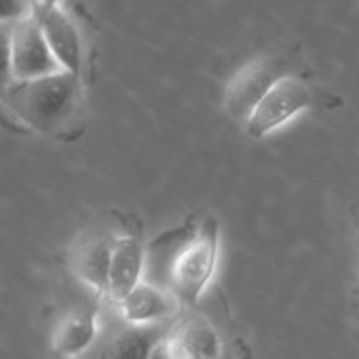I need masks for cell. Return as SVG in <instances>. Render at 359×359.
Here are the masks:
<instances>
[{
    "mask_svg": "<svg viewBox=\"0 0 359 359\" xmlns=\"http://www.w3.org/2000/svg\"><path fill=\"white\" fill-rule=\"evenodd\" d=\"M30 15V0H0V24H18Z\"/></svg>",
    "mask_w": 359,
    "mask_h": 359,
    "instance_id": "15",
    "label": "cell"
},
{
    "mask_svg": "<svg viewBox=\"0 0 359 359\" xmlns=\"http://www.w3.org/2000/svg\"><path fill=\"white\" fill-rule=\"evenodd\" d=\"M81 95V76L62 70L36 81L13 83L3 102L24 127L49 135L57 133L74 116Z\"/></svg>",
    "mask_w": 359,
    "mask_h": 359,
    "instance_id": "1",
    "label": "cell"
},
{
    "mask_svg": "<svg viewBox=\"0 0 359 359\" xmlns=\"http://www.w3.org/2000/svg\"><path fill=\"white\" fill-rule=\"evenodd\" d=\"M220 359H235V357H233V355H231V353H224V355H222V357H220Z\"/></svg>",
    "mask_w": 359,
    "mask_h": 359,
    "instance_id": "17",
    "label": "cell"
},
{
    "mask_svg": "<svg viewBox=\"0 0 359 359\" xmlns=\"http://www.w3.org/2000/svg\"><path fill=\"white\" fill-rule=\"evenodd\" d=\"M11 32L13 24H0V100L7 95L13 81L11 68Z\"/></svg>",
    "mask_w": 359,
    "mask_h": 359,
    "instance_id": "14",
    "label": "cell"
},
{
    "mask_svg": "<svg viewBox=\"0 0 359 359\" xmlns=\"http://www.w3.org/2000/svg\"><path fill=\"white\" fill-rule=\"evenodd\" d=\"M30 5H32V15H34L39 11L53 7V5H62V0H30Z\"/></svg>",
    "mask_w": 359,
    "mask_h": 359,
    "instance_id": "16",
    "label": "cell"
},
{
    "mask_svg": "<svg viewBox=\"0 0 359 359\" xmlns=\"http://www.w3.org/2000/svg\"><path fill=\"white\" fill-rule=\"evenodd\" d=\"M285 74V64L277 57H258L248 62L239 72H235L224 89V110L231 118L245 123L273 85Z\"/></svg>",
    "mask_w": 359,
    "mask_h": 359,
    "instance_id": "5",
    "label": "cell"
},
{
    "mask_svg": "<svg viewBox=\"0 0 359 359\" xmlns=\"http://www.w3.org/2000/svg\"><path fill=\"white\" fill-rule=\"evenodd\" d=\"M11 68L13 81H36L62 72L55 55L51 53L39 22L30 15L13 24L11 32Z\"/></svg>",
    "mask_w": 359,
    "mask_h": 359,
    "instance_id": "7",
    "label": "cell"
},
{
    "mask_svg": "<svg viewBox=\"0 0 359 359\" xmlns=\"http://www.w3.org/2000/svg\"><path fill=\"white\" fill-rule=\"evenodd\" d=\"M171 321L158 325H133L116 313L114 321L102 323L95 344L81 359H150Z\"/></svg>",
    "mask_w": 359,
    "mask_h": 359,
    "instance_id": "6",
    "label": "cell"
},
{
    "mask_svg": "<svg viewBox=\"0 0 359 359\" xmlns=\"http://www.w3.org/2000/svg\"><path fill=\"white\" fill-rule=\"evenodd\" d=\"M32 18L39 22L43 36L51 53L55 55L57 64L62 66V70L81 76L83 64H85V41H83L81 28L76 26L74 18L68 13L64 3L53 5L45 11H39Z\"/></svg>",
    "mask_w": 359,
    "mask_h": 359,
    "instance_id": "8",
    "label": "cell"
},
{
    "mask_svg": "<svg viewBox=\"0 0 359 359\" xmlns=\"http://www.w3.org/2000/svg\"><path fill=\"white\" fill-rule=\"evenodd\" d=\"M222 355L224 348L216 327L203 315L184 313L169 323L150 359H220Z\"/></svg>",
    "mask_w": 359,
    "mask_h": 359,
    "instance_id": "3",
    "label": "cell"
},
{
    "mask_svg": "<svg viewBox=\"0 0 359 359\" xmlns=\"http://www.w3.org/2000/svg\"><path fill=\"white\" fill-rule=\"evenodd\" d=\"M102 330L100 317L93 311L68 313L53 332V353L57 359H81L97 340Z\"/></svg>",
    "mask_w": 359,
    "mask_h": 359,
    "instance_id": "13",
    "label": "cell"
},
{
    "mask_svg": "<svg viewBox=\"0 0 359 359\" xmlns=\"http://www.w3.org/2000/svg\"><path fill=\"white\" fill-rule=\"evenodd\" d=\"M199 231V222L195 220H187L180 226L165 231L163 235H158L156 239H152L146 245V273H144V281L154 283L158 287L167 290V281H169V273L171 266L175 262V258L180 256L189 241L197 235Z\"/></svg>",
    "mask_w": 359,
    "mask_h": 359,
    "instance_id": "11",
    "label": "cell"
},
{
    "mask_svg": "<svg viewBox=\"0 0 359 359\" xmlns=\"http://www.w3.org/2000/svg\"><path fill=\"white\" fill-rule=\"evenodd\" d=\"M313 93L309 85L292 74H285L279 79L273 89L264 95V100L256 106V110L250 114V118L243 123L245 133L250 137L262 140L275 129L283 127L287 121L311 108Z\"/></svg>",
    "mask_w": 359,
    "mask_h": 359,
    "instance_id": "4",
    "label": "cell"
},
{
    "mask_svg": "<svg viewBox=\"0 0 359 359\" xmlns=\"http://www.w3.org/2000/svg\"><path fill=\"white\" fill-rule=\"evenodd\" d=\"M144 273H146V245L131 235L114 237L108 300L112 304H118L133 287H137L144 281Z\"/></svg>",
    "mask_w": 359,
    "mask_h": 359,
    "instance_id": "10",
    "label": "cell"
},
{
    "mask_svg": "<svg viewBox=\"0 0 359 359\" xmlns=\"http://www.w3.org/2000/svg\"><path fill=\"white\" fill-rule=\"evenodd\" d=\"M114 237L108 235H91L79 241L72 252V271L74 275L91 287L95 294L108 296L110 281V262H112Z\"/></svg>",
    "mask_w": 359,
    "mask_h": 359,
    "instance_id": "12",
    "label": "cell"
},
{
    "mask_svg": "<svg viewBox=\"0 0 359 359\" xmlns=\"http://www.w3.org/2000/svg\"><path fill=\"white\" fill-rule=\"evenodd\" d=\"M220 254V226L214 218H205L199 222L197 235L189 241V245L175 258L167 290L187 304H197L205 294L210 281L214 279Z\"/></svg>",
    "mask_w": 359,
    "mask_h": 359,
    "instance_id": "2",
    "label": "cell"
},
{
    "mask_svg": "<svg viewBox=\"0 0 359 359\" xmlns=\"http://www.w3.org/2000/svg\"><path fill=\"white\" fill-rule=\"evenodd\" d=\"M116 306L121 319L133 325H158L175 319L182 309L180 302L169 290L158 287L154 283L142 281L133 287Z\"/></svg>",
    "mask_w": 359,
    "mask_h": 359,
    "instance_id": "9",
    "label": "cell"
}]
</instances>
